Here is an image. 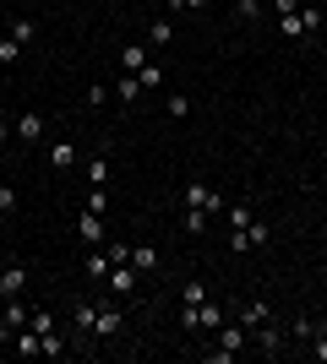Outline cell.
Returning <instances> with one entry per match:
<instances>
[{
  "label": "cell",
  "instance_id": "27",
  "mask_svg": "<svg viewBox=\"0 0 327 364\" xmlns=\"http://www.w3.org/2000/svg\"><path fill=\"white\" fill-rule=\"evenodd\" d=\"M224 223L229 228H251V207H224Z\"/></svg>",
  "mask_w": 327,
  "mask_h": 364
},
{
  "label": "cell",
  "instance_id": "10",
  "mask_svg": "<svg viewBox=\"0 0 327 364\" xmlns=\"http://www.w3.org/2000/svg\"><path fill=\"white\" fill-rule=\"evenodd\" d=\"M246 326H240V321H224V326H218V343H224V348H229V353H240V348H246Z\"/></svg>",
  "mask_w": 327,
  "mask_h": 364
},
{
  "label": "cell",
  "instance_id": "21",
  "mask_svg": "<svg viewBox=\"0 0 327 364\" xmlns=\"http://www.w3.org/2000/svg\"><path fill=\"white\" fill-rule=\"evenodd\" d=\"M246 240H251V250H262V245L273 240V228H267L262 218H251V228H246Z\"/></svg>",
  "mask_w": 327,
  "mask_h": 364
},
{
  "label": "cell",
  "instance_id": "6",
  "mask_svg": "<svg viewBox=\"0 0 327 364\" xmlns=\"http://www.w3.org/2000/svg\"><path fill=\"white\" fill-rule=\"evenodd\" d=\"M262 321H273V304H267V299H251V304H240V326H246V332H256Z\"/></svg>",
  "mask_w": 327,
  "mask_h": 364
},
{
  "label": "cell",
  "instance_id": "23",
  "mask_svg": "<svg viewBox=\"0 0 327 364\" xmlns=\"http://www.w3.org/2000/svg\"><path fill=\"white\" fill-rule=\"evenodd\" d=\"M300 28H306V38H316V28H322V11H316V6H300Z\"/></svg>",
  "mask_w": 327,
  "mask_h": 364
},
{
  "label": "cell",
  "instance_id": "5",
  "mask_svg": "<svg viewBox=\"0 0 327 364\" xmlns=\"http://www.w3.org/2000/svg\"><path fill=\"white\" fill-rule=\"evenodd\" d=\"M120 332H125V316H120V310H98V316H93V343L120 337Z\"/></svg>",
  "mask_w": 327,
  "mask_h": 364
},
{
  "label": "cell",
  "instance_id": "22",
  "mask_svg": "<svg viewBox=\"0 0 327 364\" xmlns=\"http://www.w3.org/2000/svg\"><path fill=\"white\" fill-rule=\"evenodd\" d=\"M33 33H38V28H33V16H11V38H16V44H33Z\"/></svg>",
  "mask_w": 327,
  "mask_h": 364
},
{
  "label": "cell",
  "instance_id": "36",
  "mask_svg": "<svg viewBox=\"0 0 327 364\" xmlns=\"http://www.w3.org/2000/svg\"><path fill=\"white\" fill-rule=\"evenodd\" d=\"M6 141H11V125H6V120H0V147H6Z\"/></svg>",
  "mask_w": 327,
  "mask_h": 364
},
{
  "label": "cell",
  "instance_id": "19",
  "mask_svg": "<svg viewBox=\"0 0 327 364\" xmlns=\"http://www.w3.org/2000/svg\"><path fill=\"white\" fill-rule=\"evenodd\" d=\"M88 180H93V185H109V158H104V152H93V158H88Z\"/></svg>",
  "mask_w": 327,
  "mask_h": 364
},
{
  "label": "cell",
  "instance_id": "9",
  "mask_svg": "<svg viewBox=\"0 0 327 364\" xmlns=\"http://www.w3.org/2000/svg\"><path fill=\"white\" fill-rule=\"evenodd\" d=\"M109 267H115V261H109V250H104V245H88V277H93V283H104V277H109Z\"/></svg>",
  "mask_w": 327,
  "mask_h": 364
},
{
  "label": "cell",
  "instance_id": "30",
  "mask_svg": "<svg viewBox=\"0 0 327 364\" xmlns=\"http://www.w3.org/2000/svg\"><path fill=\"white\" fill-rule=\"evenodd\" d=\"M164 6H170V11H175V16H186V11H202L207 0H164Z\"/></svg>",
  "mask_w": 327,
  "mask_h": 364
},
{
  "label": "cell",
  "instance_id": "32",
  "mask_svg": "<svg viewBox=\"0 0 327 364\" xmlns=\"http://www.w3.org/2000/svg\"><path fill=\"white\" fill-rule=\"evenodd\" d=\"M311 359H322V364H327V326L311 337Z\"/></svg>",
  "mask_w": 327,
  "mask_h": 364
},
{
  "label": "cell",
  "instance_id": "3",
  "mask_svg": "<svg viewBox=\"0 0 327 364\" xmlns=\"http://www.w3.org/2000/svg\"><path fill=\"white\" fill-rule=\"evenodd\" d=\"M284 343H289V332H284L279 321H262V326H256V353L273 359V353H284Z\"/></svg>",
  "mask_w": 327,
  "mask_h": 364
},
{
  "label": "cell",
  "instance_id": "28",
  "mask_svg": "<svg viewBox=\"0 0 327 364\" xmlns=\"http://www.w3.org/2000/svg\"><path fill=\"white\" fill-rule=\"evenodd\" d=\"M88 213H109V185H93V196H88Z\"/></svg>",
  "mask_w": 327,
  "mask_h": 364
},
{
  "label": "cell",
  "instance_id": "16",
  "mask_svg": "<svg viewBox=\"0 0 327 364\" xmlns=\"http://www.w3.org/2000/svg\"><path fill=\"white\" fill-rule=\"evenodd\" d=\"M131 267H137V272H153V267H158V250H153V245H131Z\"/></svg>",
  "mask_w": 327,
  "mask_h": 364
},
{
  "label": "cell",
  "instance_id": "35",
  "mask_svg": "<svg viewBox=\"0 0 327 364\" xmlns=\"http://www.w3.org/2000/svg\"><path fill=\"white\" fill-rule=\"evenodd\" d=\"M11 337H16V326H6V321H0V348H11Z\"/></svg>",
  "mask_w": 327,
  "mask_h": 364
},
{
  "label": "cell",
  "instance_id": "7",
  "mask_svg": "<svg viewBox=\"0 0 327 364\" xmlns=\"http://www.w3.org/2000/svg\"><path fill=\"white\" fill-rule=\"evenodd\" d=\"M77 234H82V245H104V213H82Z\"/></svg>",
  "mask_w": 327,
  "mask_h": 364
},
{
  "label": "cell",
  "instance_id": "12",
  "mask_svg": "<svg viewBox=\"0 0 327 364\" xmlns=\"http://www.w3.org/2000/svg\"><path fill=\"white\" fill-rule=\"evenodd\" d=\"M284 332H289V343H311V337L322 332V321H306V316H295L289 326H284Z\"/></svg>",
  "mask_w": 327,
  "mask_h": 364
},
{
  "label": "cell",
  "instance_id": "15",
  "mask_svg": "<svg viewBox=\"0 0 327 364\" xmlns=\"http://www.w3.org/2000/svg\"><path fill=\"white\" fill-rule=\"evenodd\" d=\"M147 44H175V22H170V16L147 22Z\"/></svg>",
  "mask_w": 327,
  "mask_h": 364
},
{
  "label": "cell",
  "instance_id": "37",
  "mask_svg": "<svg viewBox=\"0 0 327 364\" xmlns=\"http://www.w3.org/2000/svg\"><path fill=\"white\" fill-rule=\"evenodd\" d=\"M0 256H6V228H0Z\"/></svg>",
  "mask_w": 327,
  "mask_h": 364
},
{
  "label": "cell",
  "instance_id": "31",
  "mask_svg": "<svg viewBox=\"0 0 327 364\" xmlns=\"http://www.w3.org/2000/svg\"><path fill=\"white\" fill-rule=\"evenodd\" d=\"M16 213V191L11 185H0V218H11Z\"/></svg>",
  "mask_w": 327,
  "mask_h": 364
},
{
  "label": "cell",
  "instance_id": "8",
  "mask_svg": "<svg viewBox=\"0 0 327 364\" xmlns=\"http://www.w3.org/2000/svg\"><path fill=\"white\" fill-rule=\"evenodd\" d=\"M11 136H22V141H28V147H33V141L44 136V114H33V109H28V114H22V120L11 125Z\"/></svg>",
  "mask_w": 327,
  "mask_h": 364
},
{
  "label": "cell",
  "instance_id": "34",
  "mask_svg": "<svg viewBox=\"0 0 327 364\" xmlns=\"http://www.w3.org/2000/svg\"><path fill=\"white\" fill-rule=\"evenodd\" d=\"M273 11H279V16H289V11H300V0H273Z\"/></svg>",
  "mask_w": 327,
  "mask_h": 364
},
{
  "label": "cell",
  "instance_id": "18",
  "mask_svg": "<svg viewBox=\"0 0 327 364\" xmlns=\"http://www.w3.org/2000/svg\"><path fill=\"white\" fill-rule=\"evenodd\" d=\"M279 33H284V38H295V44H306V28H300V11L279 16Z\"/></svg>",
  "mask_w": 327,
  "mask_h": 364
},
{
  "label": "cell",
  "instance_id": "29",
  "mask_svg": "<svg viewBox=\"0 0 327 364\" xmlns=\"http://www.w3.org/2000/svg\"><path fill=\"white\" fill-rule=\"evenodd\" d=\"M137 76H142V87H158V82H164V65H153V60H147Z\"/></svg>",
  "mask_w": 327,
  "mask_h": 364
},
{
  "label": "cell",
  "instance_id": "26",
  "mask_svg": "<svg viewBox=\"0 0 327 364\" xmlns=\"http://www.w3.org/2000/svg\"><path fill=\"white\" fill-rule=\"evenodd\" d=\"M28 326H33L38 337H49V332H55V316H49V310H33V316H28Z\"/></svg>",
  "mask_w": 327,
  "mask_h": 364
},
{
  "label": "cell",
  "instance_id": "14",
  "mask_svg": "<svg viewBox=\"0 0 327 364\" xmlns=\"http://www.w3.org/2000/svg\"><path fill=\"white\" fill-rule=\"evenodd\" d=\"M180 304H207V277H186V289H180Z\"/></svg>",
  "mask_w": 327,
  "mask_h": 364
},
{
  "label": "cell",
  "instance_id": "33",
  "mask_svg": "<svg viewBox=\"0 0 327 364\" xmlns=\"http://www.w3.org/2000/svg\"><path fill=\"white\" fill-rule=\"evenodd\" d=\"M109 104V87H88V109H104Z\"/></svg>",
  "mask_w": 327,
  "mask_h": 364
},
{
  "label": "cell",
  "instance_id": "2",
  "mask_svg": "<svg viewBox=\"0 0 327 364\" xmlns=\"http://www.w3.org/2000/svg\"><path fill=\"white\" fill-rule=\"evenodd\" d=\"M186 207H202L207 218H224V196H218L213 185H202V180L186 185Z\"/></svg>",
  "mask_w": 327,
  "mask_h": 364
},
{
  "label": "cell",
  "instance_id": "25",
  "mask_svg": "<svg viewBox=\"0 0 327 364\" xmlns=\"http://www.w3.org/2000/svg\"><path fill=\"white\" fill-rule=\"evenodd\" d=\"M164 109H170V120H186V114H191V98H186V92H170V104H164Z\"/></svg>",
  "mask_w": 327,
  "mask_h": 364
},
{
  "label": "cell",
  "instance_id": "20",
  "mask_svg": "<svg viewBox=\"0 0 327 364\" xmlns=\"http://www.w3.org/2000/svg\"><path fill=\"white\" fill-rule=\"evenodd\" d=\"M180 228H186V234H202V228H207V213H202V207H186V213H180Z\"/></svg>",
  "mask_w": 327,
  "mask_h": 364
},
{
  "label": "cell",
  "instance_id": "1",
  "mask_svg": "<svg viewBox=\"0 0 327 364\" xmlns=\"http://www.w3.org/2000/svg\"><path fill=\"white\" fill-rule=\"evenodd\" d=\"M104 283H109V294H115V299H137V294H142V272L131 267V261H115Z\"/></svg>",
  "mask_w": 327,
  "mask_h": 364
},
{
  "label": "cell",
  "instance_id": "24",
  "mask_svg": "<svg viewBox=\"0 0 327 364\" xmlns=\"http://www.w3.org/2000/svg\"><path fill=\"white\" fill-rule=\"evenodd\" d=\"M16 60H22V44L6 33V38H0V65H16Z\"/></svg>",
  "mask_w": 327,
  "mask_h": 364
},
{
  "label": "cell",
  "instance_id": "13",
  "mask_svg": "<svg viewBox=\"0 0 327 364\" xmlns=\"http://www.w3.org/2000/svg\"><path fill=\"white\" fill-rule=\"evenodd\" d=\"M147 49H153V44H125V49H120V65H125L131 76H137L142 65H147Z\"/></svg>",
  "mask_w": 327,
  "mask_h": 364
},
{
  "label": "cell",
  "instance_id": "11",
  "mask_svg": "<svg viewBox=\"0 0 327 364\" xmlns=\"http://www.w3.org/2000/svg\"><path fill=\"white\" fill-rule=\"evenodd\" d=\"M49 168H77V141H55V147H49Z\"/></svg>",
  "mask_w": 327,
  "mask_h": 364
},
{
  "label": "cell",
  "instance_id": "4",
  "mask_svg": "<svg viewBox=\"0 0 327 364\" xmlns=\"http://www.w3.org/2000/svg\"><path fill=\"white\" fill-rule=\"evenodd\" d=\"M22 289H28V267L22 261L0 267V299H22Z\"/></svg>",
  "mask_w": 327,
  "mask_h": 364
},
{
  "label": "cell",
  "instance_id": "17",
  "mask_svg": "<svg viewBox=\"0 0 327 364\" xmlns=\"http://www.w3.org/2000/svg\"><path fill=\"white\" fill-rule=\"evenodd\" d=\"M115 92H120V104H137V98H142V76H131V71H125Z\"/></svg>",
  "mask_w": 327,
  "mask_h": 364
}]
</instances>
